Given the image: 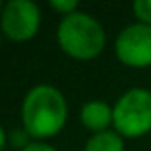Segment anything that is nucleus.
Listing matches in <instances>:
<instances>
[{"label":"nucleus","instance_id":"423d86ee","mask_svg":"<svg viewBox=\"0 0 151 151\" xmlns=\"http://www.w3.org/2000/svg\"><path fill=\"white\" fill-rule=\"evenodd\" d=\"M81 119L90 130H98V132H103L107 128L111 121H113V111L109 109L105 101H86L82 105L81 111Z\"/></svg>","mask_w":151,"mask_h":151},{"label":"nucleus","instance_id":"39448f33","mask_svg":"<svg viewBox=\"0 0 151 151\" xmlns=\"http://www.w3.org/2000/svg\"><path fill=\"white\" fill-rule=\"evenodd\" d=\"M40 14L31 0H10L2 12V29L14 40H27L38 29Z\"/></svg>","mask_w":151,"mask_h":151},{"label":"nucleus","instance_id":"0eeeda50","mask_svg":"<svg viewBox=\"0 0 151 151\" xmlns=\"http://www.w3.org/2000/svg\"><path fill=\"white\" fill-rule=\"evenodd\" d=\"M122 149H124L122 138L117 132L103 130V132H98L96 136L90 138L84 151H122Z\"/></svg>","mask_w":151,"mask_h":151},{"label":"nucleus","instance_id":"7ed1b4c3","mask_svg":"<svg viewBox=\"0 0 151 151\" xmlns=\"http://www.w3.org/2000/svg\"><path fill=\"white\" fill-rule=\"evenodd\" d=\"M113 124L124 136H140L151 130V92L132 88L113 107Z\"/></svg>","mask_w":151,"mask_h":151},{"label":"nucleus","instance_id":"1a4fd4ad","mask_svg":"<svg viewBox=\"0 0 151 151\" xmlns=\"http://www.w3.org/2000/svg\"><path fill=\"white\" fill-rule=\"evenodd\" d=\"M52 6L61 10L65 15H69V14H73L75 8H77V0H52Z\"/></svg>","mask_w":151,"mask_h":151},{"label":"nucleus","instance_id":"f03ea898","mask_svg":"<svg viewBox=\"0 0 151 151\" xmlns=\"http://www.w3.org/2000/svg\"><path fill=\"white\" fill-rule=\"evenodd\" d=\"M58 40L67 54L81 59L94 58L105 42L101 25L84 12L65 15L58 27Z\"/></svg>","mask_w":151,"mask_h":151},{"label":"nucleus","instance_id":"f8f14e48","mask_svg":"<svg viewBox=\"0 0 151 151\" xmlns=\"http://www.w3.org/2000/svg\"><path fill=\"white\" fill-rule=\"evenodd\" d=\"M0 6H2V4H0Z\"/></svg>","mask_w":151,"mask_h":151},{"label":"nucleus","instance_id":"f257e3e1","mask_svg":"<svg viewBox=\"0 0 151 151\" xmlns=\"http://www.w3.org/2000/svg\"><path fill=\"white\" fill-rule=\"evenodd\" d=\"M67 119L63 94L50 84H38L29 90L23 101V122L31 136L46 138L59 132Z\"/></svg>","mask_w":151,"mask_h":151},{"label":"nucleus","instance_id":"9b49d317","mask_svg":"<svg viewBox=\"0 0 151 151\" xmlns=\"http://www.w3.org/2000/svg\"><path fill=\"white\" fill-rule=\"evenodd\" d=\"M4 142H6V134H4V130H2V126H0V149L4 147Z\"/></svg>","mask_w":151,"mask_h":151},{"label":"nucleus","instance_id":"9d476101","mask_svg":"<svg viewBox=\"0 0 151 151\" xmlns=\"http://www.w3.org/2000/svg\"><path fill=\"white\" fill-rule=\"evenodd\" d=\"M23 151H55V149L52 147V145H48V144H42V142H33V144L25 145Z\"/></svg>","mask_w":151,"mask_h":151},{"label":"nucleus","instance_id":"6e6552de","mask_svg":"<svg viewBox=\"0 0 151 151\" xmlns=\"http://www.w3.org/2000/svg\"><path fill=\"white\" fill-rule=\"evenodd\" d=\"M134 14L144 23L151 25V0H136L134 2Z\"/></svg>","mask_w":151,"mask_h":151},{"label":"nucleus","instance_id":"20e7f679","mask_svg":"<svg viewBox=\"0 0 151 151\" xmlns=\"http://www.w3.org/2000/svg\"><path fill=\"white\" fill-rule=\"evenodd\" d=\"M115 50H117L119 59L124 61L126 65H151V25L147 23L128 25L117 37Z\"/></svg>","mask_w":151,"mask_h":151}]
</instances>
